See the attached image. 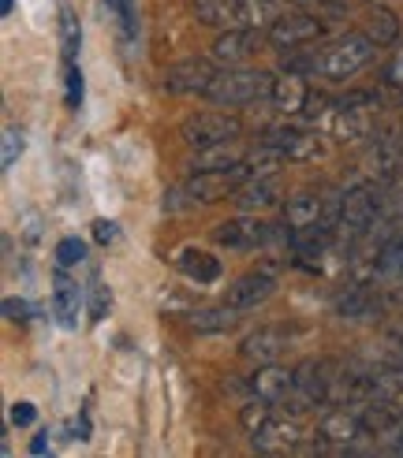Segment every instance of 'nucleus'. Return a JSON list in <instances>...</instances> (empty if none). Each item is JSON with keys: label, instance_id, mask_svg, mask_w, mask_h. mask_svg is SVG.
Returning a JSON list of instances; mask_svg holds the SVG:
<instances>
[{"label": "nucleus", "instance_id": "f257e3e1", "mask_svg": "<svg viewBox=\"0 0 403 458\" xmlns=\"http://www.w3.org/2000/svg\"><path fill=\"white\" fill-rule=\"evenodd\" d=\"M273 82H277V75L254 72V67H224L206 98L213 105H224V108H239V105H251V101H265L273 94Z\"/></svg>", "mask_w": 403, "mask_h": 458}, {"label": "nucleus", "instance_id": "f03ea898", "mask_svg": "<svg viewBox=\"0 0 403 458\" xmlns=\"http://www.w3.org/2000/svg\"><path fill=\"white\" fill-rule=\"evenodd\" d=\"M373 53H377V41L370 34H347L318 56V75L332 79V82H344L355 72H363V67L373 60Z\"/></svg>", "mask_w": 403, "mask_h": 458}, {"label": "nucleus", "instance_id": "7ed1b4c3", "mask_svg": "<svg viewBox=\"0 0 403 458\" xmlns=\"http://www.w3.org/2000/svg\"><path fill=\"white\" fill-rule=\"evenodd\" d=\"M179 134H184V142H187V146L202 149V146H217V142L239 139V134H243V123H239L236 116H228V112H194V116L184 120Z\"/></svg>", "mask_w": 403, "mask_h": 458}, {"label": "nucleus", "instance_id": "20e7f679", "mask_svg": "<svg viewBox=\"0 0 403 458\" xmlns=\"http://www.w3.org/2000/svg\"><path fill=\"white\" fill-rule=\"evenodd\" d=\"M243 182H251V168H246L243 160H239L236 168H220V172H191L187 194H191V201L213 205V201H224L228 194H236Z\"/></svg>", "mask_w": 403, "mask_h": 458}, {"label": "nucleus", "instance_id": "39448f33", "mask_svg": "<svg viewBox=\"0 0 403 458\" xmlns=\"http://www.w3.org/2000/svg\"><path fill=\"white\" fill-rule=\"evenodd\" d=\"M217 60L210 56H191L179 60L165 72V89L168 94H210V86L217 82Z\"/></svg>", "mask_w": 403, "mask_h": 458}, {"label": "nucleus", "instance_id": "423d86ee", "mask_svg": "<svg viewBox=\"0 0 403 458\" xmlns=\"http://www.w3.org/2000/svg\"><path fill=\"white\" fill-rule=\"evenodd\" d=\"M254 53H258V30H251V27H228L213 41V49H210L217 67H239V64L251 60Z\"/></svg>", "mask_w": 403, "mask_h": 458}, {"label": "nucleus", "instance_id": "0eeeda50", "mask_svg": "<svg viewBox=\"0 0 403 458\" xmlns=\"http://www.w3.org/2000/svg\"><path fill=\"white\" fill-rule=\"evenodd\" d=\"M322 34H325V27L310 15H280L273 27H269V41H273L277 49H303V45L318 41Z\"/></svg>", "mask_w": 403, "mask_h": 458}, {"label": "nucleus", "instance_id": "6e6552de", "mask_svg": "<svg viewBox=\"0 0 403 458\" xmlns=\"http://www.w3.org/2000/svg\"><path fill=\"white\" fill-rule=\"evenodd\" d=\"M377 216V194L373 187H351L347 194H340V227L351 235H363Z\"/></svg>", "mask_w": 403, "mask_h": 458}, {"label": "nucleus", "instance_id": "1a4fd4ad", "mask_svg": "<svg viewBox=\"0 0 403 458\" xmlns=\"http://www.w3.org/2000/svg\"><path fill=\"white\" fill-rule=\"evenodd\" d=\"M262 142L277 146L287 160H318L325 153L318 134H306V131H296V127H269Z\"/></svg>", "mask_w": 403, "mask_h": 458}, {"label": "nucleus", "instance_id": "9d476101", "mask_svg": "<svg viewBox=\"0 0 403 458\" xmlns=\"http://www.w3.org/2000/svg\"><path fill=\"white\" fill-rule=\"evenodd\" d=\"M213 235L228 250H258L269 239V224H262L258 216H236V220H224Z\"/></svg>", "mask_w": 403, "mask_h": 458}, {"label": "nucleus", "instance_id": "9b49d317", "mask_svg": "<svg viewBox=\"0 0 403 458\" xmlns=\"http://www.w3.org/2000/svg\"><path fill=\"white\" fill-rule=\"evenodd\" d=\"M251 392H254L258 399H265L269 406H280L291 392H296V373H291V369H280L277 361L258 365V373L251 377Z\"/></svg>", "mask_w": 403, "mask_h": 458}, {"label": "nucleus", "instance_id": "f8f14e48", "mask_svg": "<svg viewBox=\"0 0 403 458\" xmlns=\"http://www.w3.org/2000/svg\"><path fill=\"white\" fill-rule=\"evenodd\" d=\"M332 380H336V369H332V361H325V358H306L296 369V387L310 403L332 399Z\"/></svg>", "mask_w": 403, "mask_h": 458}, {"label": "nucleus", "instance_id": "ddd939ff", "mask_svg": "<svg viewBox=\"0 0 403 458\" xmlns=\"http://www.w3.org/2000/svg\"><path fill=\"white\" fill-rule=\"evenodd\" d=\"M273 291H277V280L269 276V272H246V276H239L228 287V306H236L239 313L258 310Z\"/></svg>", "mask_w": 403, "mask_h": 458}, {"label": "nucleus", "instance_id": "4468645a", "mask_svg": "<svg viewBox=\"0 0 403 458\" xmlns=\"http://www.w3.org/2000/svg\"><path fill=\"white\" fill-rule=\"evenodd\" d=\"M284 347H287L284 328H258V332H251V335L239 343V354H243L246 361L269 365V361H277V358L284 354Z\"/></svg>", "mask_w": 403, "mask_h": 458}, {"label": "nucleus", "instance_id": "2eb2a0df", "mask_svg": "<svg viewBox=\"0 0 403 458\" xmlns=\"http://www.w3.org/2000/svg\"><path fill=\"white\" fill-rule=\"evenodd\" d=\"M232 198H236V205H239L243 213H265V209H273V205L284 198V191H280V182L269 175V179L243 182V187H239Z\"/></svg>", "mask_w": 403, "mask_h": 458}, {"label": "nucleus", "instance_id": "dca6fc26", "mask_svg": "<svg viewBox=\"0 0 403 458\" xmlns=\"http://www.w3.org/2000/svg\"><path fill=\"white\" fill-rule=\"evenodd\" d=\"M299 440H303V432H299L296 421H269L265 428L254 432V451H262V454H287Z\"/></svg>", "mask_w": 403, "mask_h": 458}, {"label": "nucleus", "instance_id": "f3484780", "mask_svg": "<svg viewBox=\"0 0 403 458\" xmlns=\"http://www.w3.org/2000/svg\"><path fill=\"white\" fill-rule=\"evenodd\" d=\"M306 98H310V89H306L303 75H296V72H284L273 82V94H269L273 108H280L284 116H296V112H303L306 108Z\"/></svg>", "mask_w": 403, "mask_h": 458}, {"label": "nucleus", "instance_id": "a211bd4d", "mask_svg": "<svg viewBox=\"0 0 403 458\" xmlns=\"http://www.w3.org/2000/svg\"><path fill=\"white\" fill-rule=\"evenodd\" d=\"M246 153L239 149L236 139L228 142H217V146H202L194 157H191V172H220V168H236Z\"/></svg>", "mask_w": 403, "mask_h": 458}, {"label": "nucleus", "instance_id": "6ab92c4d", "mask_svg": "<svg viewBox=\"0 0 403 458\" xmlns=\"http://www.w3.org/2000/svg\"><path fill=\"white\" fill-rule=\"evenodd\" d=\"M202 27H243V0H194Z\"/></svg>", "mask_w": 403, "mask_h": 458}, {"label": "nucleus", "instance_id": "aec40b11", "mask_svg": "<svg viewBox=\"0 0 403 458\" xmlns=\"http://www.w3.org/2000/svg\"><path fill=\"white\" fill-rule=\"evenodd\" d=\"M318 437H322L325 444H340V447H347L351 440L363 437V421H358V414H347V410H332V414L322 418Z\"/></svg>", "mask_w": 403, "mask_h": 458}, {"label": "nucleus", "instance_id": "412c9836", "mask_svg": "<svg viewBox=\"0 0 403 458\" xmlns=\"http://www.w3.org/2000/svg\"><path fill=\"white\" fill-rule=\"evenodd\" d=\"M284 220H287L291 232H296V227L322 224V220H325V198H318V194H296V198L287 201Z\"/></svg>", "mask_w": 403, "mask_h": 458}, {"label": "nucleus", "instance_id": "4be33fe9", "mask_svg": "<svg viewBox=\"0 0 403 458\" xmlns=\"http://www.w3.org/2000/svg\"><path fill=\"white\" fill-rule=\"evenodd\" d=\"M236 313L239 310L228 306V302H224V306H202V310L191 313V328L202 332V335H210V332H232L236 320H239Z\"/></svg>", "mask_w": 403, "mask_h": 458}, {"label": "nucleus", "instance_id": "5701e85b", "mask_svg": "<svg viewBox=\"0 0 403 458\" xmlns=\"http://www.w3.org/2000/svg\"><path fill=\"white\" fill-rule=\"evenodd\" d=\"M358 421H363V432H370V437H392L399 418L389 410V399H370L358 406Z\"/></svg>", "mask_w": 403, "mask_h": 458}, {"label": "nucleus", "instance_id": "b1692460", "mask_svg": "<svg viewBox=\"0 0 403 458\" xmlns=\"http://www.w3.org/2000/svg\"><path fill=\"white\" fill-rule=\"evenodd\" d=\"M332 232H336V227H329L325 220L310 224V227H296V232H291V246H296V254H303V258H322L329 239H332Z\"/></svg>", "mask_w": 403, "mask_h": 458}, {"label": "nucleus", "instance_id": "393cba45", "mask_svg": "<svg viewBox=\"0 0 403 458\" xmlns=\"http://www.w3.org/2000/svg\"><path fill=\"white\" fill-rule=\"evenodd\" d=\"M179 268H184V276L194 280V284H217L220 280V261L210 258V254H202V250H184Z\"/></svg>", "mask_w": 403, "mask_h": 458}, {"label": "nucleus", "instance_id": "a878e982", "mask_svg": "<svg viewBox=\"0 0 403 458\" xmlns=\"http://www.w3.org/2000/svg\"><path fill=\"white\" fill-rule=\"evenodd\" d=\"M280 15H287L280 0H243V27L251 30H269Z\"/></svg>", "mask_w": 403, "mask_h": 458}, {"label": "nucleus", "instance_id": "bb28decb", "mask_svg": "<svg viewBox=\"0 0 403 458\" xmlns=\"http://www.w3.org/2000/svg\"><path fill=\"white\" fill-rule=\"evenodd\" d=\"M284 153L277 149V146H269V142H262L258 149H251L243 157V165L251 168V179H269V175H277L280 172V165H284Z\"/></svg>", "mask_w": 403, "mask_h": 458}, {"label": "nucleus", "instance_id": "cd10ccee", "mask_svg": "<svg viewBox=\"0 0 403 458\" xmlns=\"http://www.w3.org/2000/svg\"><path fill=\"white\" fill-rule=\"evenodd\" d=\"M366 34L377 41V45H392L396 38H399V19H396V12H389V8H373L370 12V19H366Z\"/></svg>", "mask_w": 403, "mask_h": 458}, {"label": "nucleus", "instance_id": "c85d7f7f", "mask_svg": "<svg viewBox=\"0 0 403 458\" xmlns=\"http://www.w3.org/2000/svg\"><path fill=\"white\" fill-rule=\"evenodd\" d=\"M79 306H82V299H79V287L67 280V276H60L56 280V313H60V320L67 328L75 325V317H79Z\"/></svg>", "mask_w": 403, "mask_h": 458}, {"label": "nucleus", "instance_id": "c756f323", "mask_svg": "<svg viewBox=\"0 0 403 458\" xmlns=\"http://www.w3.org/2000/svg\"><path fill=\"white\" fill-rule=\"evenodd\" d=\"M336 310H340L344 317H351V320H366L373 313V299H370L366 287H355V291L344 294L340 302H336Z\"/></svg>", "mask_w": 403, "mask_h": 458}, {"label": "nucleus", "instance_id": "7c9ffc66", "mask_svg": "<svg viewBox=\"0 0 403 458\" xmlns=\"http://www.w3.org/2000/svg\"><path fill=\"white\" fill-rule=\"evenodd\" d=\"M239 421H243V428H246V432H251V437H254L258 428H265L269 421H273V418H269V403L254 395V403H246V406L239 410Z\"/></svg>", "mask_w": 403, "mask_h": 458}, {"label": "nucleus", "instance_id": "2f4dec72", "mask_svg": "<svg viewBox=\"0 0 403 458\" xmlns=\"http://www.w3.org/2000/svg\"><path fill=\"white\" fill-rule=\"evenodd\" d=\"M56 261L64 265V268H72V265H82L86 261V242L82 239H64L60 246H56Z\"/></svg>", "mask_w": 403, "mask_h": 458}, {"label": "nucleus", "instance_id": "473e14b6", "mask_svg": "<svg viewBox=\"0 0 403 458\" xmlns=\"http://www.w3.org/2000/svg\"><path fill=\"white\" fill-rule=\"evenodd\" d=\"M60 30H64V56L72 60L75 49H79V22H75L72 12H64V15H60Z\"/></svg>", "mask_w": 403, "mask_h": 458}, {"label": "nucleus", "instance_id": "72a5a7b5", "mask_svg": "<svg viewBox=\"0 0 403 458\" xmlns=\"http://www.w3.org/2000/svg\"><path fill=\"white\" fill-rule=\"evenodd\" d=\"M19 153H22V134H19L15 127H8V131H4V157H0V165L12 168Z\"/></svg>", "mask_w": 403, "mask_h": 458}, {"label": "nucleus", "instance_id": "f704fd0d", "mask_svg": "<svg viewBox=\"0 0 403 458\" xmlns=\"http://www.w3.org/2000/svg\"><path fill=\"white\" fill-rule=\"evenodd\" d=\"M82 101V75L75 60H67V105H79Z\"/></svg>", "mask_w": 403, "mask_h": 458}, {"label": "nucleus", "instance_id": "c9c22d12", "mask_svg": "<svg viewBox=\"0 0 403 458\" xmlns=\"http://www.w3.org/2000/svg\"><path fill=\"white\" fill-rule=\"evenodd\" d=\"M385 82H389L392 89H403V49L385 64Z\"/></svg>", "mask_w": 403, "mask_h": 458}, {"label": "nucleus", "instance_id": "e433bc0d", "mask_svg": "<svg viewBox=\"0 0 403 458\" xmlns=\"http://www.w3.org/2000/svg\"><path fill=\"white\" fill-rule=\"evenodd\" d=\"M108 302H112V299H108V287L98 284V287H94V299H90V317L101 320V317L108 313Z\"/></svg>", "mask_w": 403, "mask_h": 458}, {"label": "nucleus", "instance_id": "4c0bfd02", "mask_svg": "<svg viewBox=\"0 0 403 458\" xmlns=\"http://www.w3.org/2000/svg\"><path fill=\"white\" fill-rule=\"evenodd\" d=\"M30 302H22V299H4V317L8 320H30Z\"/></svg>", "mask_w": 403, "mask_h": 458}, {"label": "nucleus", "instance_id": "58836bf2", "mask_svg": "<svg viewBox=\"0 0 403 458\" xmlns=\"http://www.w3.org/2000/svg\"><path fill=\"white\" fill-rule=\"evenodd\" d=\"M94 239L101 242V246H108V242H116L120 239V227L112 224V220H98L94 224Z\"/></svg>", "mask_w": 403, "mask_h": 458}, {"label": "nucleus", "instance_id": "ea45409f", "mask_svg": "<svg viewBox=\"0 0 403 458\" xmlns=\"http://www.w3.org/2000/svg\"><path fill=\"white\" fill-rule=\"evenodd\" d=\"M12 425H19V428L34 425V406H30V403H15V406H12Z\"/></svg>", "mask_w": 403, "mask_h": 458}, {"label": "nucleus", "instance_id": "a19ab883", "mask_svg": "<svg viewBox=\"0 0 403 458\" xmlns=\"http://www.w3.org/2000/svg\"><path fill=\"white\" fill-rule=\"evenodd\" d=\"M385 268H389V272H403V239L389 246V254H385Z\"/></svg>", "mask_w": 403, "mask_h": 458}, {"label": "nucleus", "instance_id": "79ce46f5", "mask_svg": "<svg viewBox=\"0 0 403 458\" xmlns=\"http://www.w3.org/2000/svg\"><path fill=\"white\" fill-rule=\"evenodd\" d=\"M112 8H116V15H120V22L127 30H134V8H131V0H108Z\"/></svg>", "mask_w": 403, "mask_h": 458}, {"label": "nucleus", "instance_id": "37998d69", "mask_svg": "<svg viewBox=\"0 0 403 458\" xmlns=\"http://www.w3.org/2000/svg\"><path fill=\"white\" fill-rule=\"evenodd\" d=\"M325 105H329V98H325V94H310L303 112H306V116H322V112H325Z\"/></svg>", "mask_w": 403, "mask_h": 458}, {"label": "nucleus", "instance_id": "c03bdc74", "mask_svg": "<svg viewBox=\"0 0 403 458\" xmlns=\"http://www.w3.org/2000/svg\"><path fill=\"white\" fill-rule=\"evenodd\" d=\"M389 365H392V369H399V373H403V339H396V347L389 351Z\"/></svg>", "mask_w": 403, "mask_h": 458}, {"label": "nucleus", "instance_id": "a18cd8bd", "mask_svg": "<svg viewBox=\"0 0 403 458\" xmlns=\"http://www.w3.org/2000/svg\"><path fill=\"white\" fill-rule=\"evenodd\" d=\"M392 451H403V418H399L396 428H392Z\"/></svg>", "mask_w": 403, "mask_h": 458}, {"label": "nucleus", "instance_id": "49530a36", "mask_svg": "<svg viewBox=\"0 0 403 458\" xmlns=\"http://www.w3.org/2000/svg\"><path fill=\"white\" fill-rule=\"evenodd\" d=\"M318 4H329V8H344V4H351V0H318Z\"/></svg>", "mask_w": 403, "mask_h": 458}, {"label": "nucleus", "instance_id": "de8ad7c7", "mask_svg": "<svg viewBox=\"0 0 403 458\" xmlns=\"http://www.w3.org/2000/svg\"><path fill=\"white\" fill-rule=\"evenodd\" d=\"M30 451H34V454H41V451H45V437H38V440L30 444Z\"/></svg>", "mask_w": 403, "mask_h": 458}, {"label": "nucleus", "instance_id": "09e8293b", "mask_svg": "<svg viewBox=\"0 0 403 458\" xmlns=\"http://www.w3.org/2000/svg\"><path fill=\"white\" fill-rule=\"evenodd\" d=\"M0 12H4V15H8V12H12V0H0Z\"/></svg>", "mask_w": 403, "mask_h": 458}]
</instances>
